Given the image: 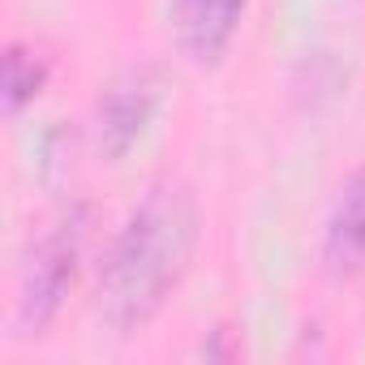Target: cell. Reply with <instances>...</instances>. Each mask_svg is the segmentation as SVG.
I'll return each mask as SVG.
<instances>
[{
	"label": "cell",
	"mask_w": 365,
	"mask_h": 365,
	"mask_svg": "<svg viewBox=\"0 0 365 365\" xmlns=\"http://www.w3.org/2000/svg\"><path fill=\"white\" fill-rule=\"evenodd\" d=\"M82 241H86V211L82 207L61 211L35 237L26 267H22V288H18V327L26 335H43V327L61 314V305L78 279Z\"/></svg>",
	"instance_id": "obj_2"
},
{
	"label": "cell",
	"mask_w": 365,
	"mask_h": 365,
	"mask_svg": "<svg viewBox=\"0 0 365 365\" xmlns=\"http://www.w3.org/2000/svg\"><path fill=\"white\" fill-rule=\"evenodd\" d=\"M245 5L250 0H172L168 22H172L176 48L194 65H215L232 48Z\"/></svg>",
	"instance_id": "obj_4"
},
{
	"label": "cell",
	"mask_w": 365,
	"mask_h": 365,
	"mask_svg": "<svg viewBox=\"0 0 365 365\" xmlns=\"http://www.w3.org/2000/svg\"><path fill=\"white\" fill-rule=\"evenodd\" d=\"M155 103H159V82L150 69H129L103 91L95 112V133L108 159H120L142 138V129L155 116Z\"/></svg>",
	"instance_id": "obj_3"
},
{
	"label": "cell",
	"mask_w": 365,
	"mask_h": 365,
	"mask_svg": "<svg viewBox=\"0 0 365 365\" xmlns=\"http://www.w3.org/2000/svg\"><path fill=\"white\" fill-rule=\"evenodd\" d=\"M322 262L331 275H352L365 267V168H356L327 215V232H322Z\"/></svg>",
	"instance_id": "obj_5"
},
{
	"label": "cell",
	"mask_w": 365,
	"mask_h": 365,
	"mask_svg": "<svg viewBox=\"0 0 365 365\" xmlns=\"http://www.w3.org/2000/svg\"><path fill=\"white\" fill-rule=\"evenodd\" d=\"M43 86H48V61L26 43H9L5 48V108H9V116H18L26 103H35Z\"/></svg>",
	"instance_id": "obj_6"
},
{
	"label": "cell",
	"mask_w": 365,
	"mask_h": 365,
	"mask_svg": "<svg viewBox=\"0 0 365 365\" xmlns=\"http://www.w3.org/2000/svg\"><path fill=\"white\" fill-rule=\"evenodd\" d=\"M198 245V202L190 185L163 176L142 194L99 271V314L116 331L146 327L185 279Z\"/></svg>",
	"instance_id": "obj_1"
}]
</instances>
